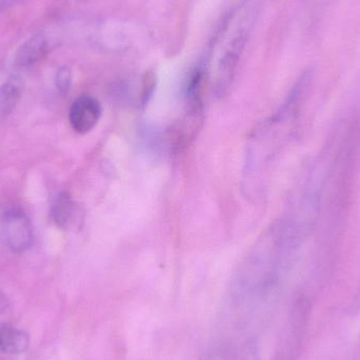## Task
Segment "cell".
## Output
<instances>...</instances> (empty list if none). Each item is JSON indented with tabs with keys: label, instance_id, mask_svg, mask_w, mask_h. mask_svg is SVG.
I'll return each mask as SVG.
<instances>
[{
	"label": "cell",
	"instance_id": "cell-1",
	"mask_svg": "<svg viewBox=\"0 0 360 360\" xmlns=\"http://www.w3.org/2000/svg\"><path fill=\"white\" fill-rule=\"evenodd\" d=\"M249 36V25L247 27V23H241L220 53L213 82L214 93L218 98L226 96L234 82L239 61L247 46Z\"/></svg>",
	"mask_w": 360,
	"mask_h": 360
},
{
	"label": "cell",
	"instance_id": "cell-7",
	"mask_svg": "<svg viewBox=\"0 0 360 360\" xmlns=\"http://www.w3.org/2000/svg\"><path fill=\"white\" fill-rule=\"evenodd\" d=\"M30 338L25 331L0 328V351L6 354H21L29 348Z\"/></svg>",
	"mask_w": 360,
	"mask_h": 360
},
{
	"label": "cell",
	"instance_id": "cell-4",
	"mask_svg": "<svg viewBox=\"0 0 360 360\" xmlns=\"http://www.w3.org/2000/svg\"><path fill=\"white\" fill-rule=\"evenodd\" d=\"M51 218L61 230L70 231L82 224V213L71 195L67 192L57 195L51 207Z\"/></svg>",
	"mask_w": 360,
	"mask_h": 360
},
{
	"label": "cell",
	"instance_id": "cell-11",
	"mask_svg": "<svg viewBox=\"0 0 360 360\" xmlns=\"http://www.w3.org/2000/svg\"><path fill=\"white\" fill-rule=\"evenodd\" d=\"M17 1H18V0H0V10L8 8V6H12V4H14L15 2Z\"/></svg>",
	"mask_w": 360,
	"mask_h": 360
},
{
	"label": "cell",
	"instance_id": "cell-2",
	"mask_svg": "<svg viewBox=\"0 0 360 360\" xmlns=\"http://www.w3.org/2000/svg\"><path fill=\"white\" fill-rule=\"evenodd\" d=\"M1 233L8 249L23 253L31 248L34 230L29 216L20 209H10L1 217Z\"/></svg>",
	"mask_w": 360,
	"mask_h": 360
},
{
	"label": "cell",
	"instance_id": "cell-9",
	"mask_svg": "<svg viewBox=\"0 0 360 360\" xmlns=\"http://www.w3.org/2000/svg\"><path fill=\"white\" fill-rule=\"evenodd\" d=\"M154 88H155V78L153 75L146 76L145 82H143V103H146L149 101L150 97L153 94Z\"/></svg>",
	"mask_w": 360,
	"mask_h": 360
},
{
	"label": "cell",
	"instance_id": "cell-3",
	"mask_svg": "<svg viewBox=\"0 0 360 360\" xmlns=\"http://www.w3.org/2000/svg\"><path fill=\"white\" fill-rule=\"evenodd\" d=\"M103 109L101 103L91 95H80L70 108L69 120L78 134L91 132L98 124Z\"/></svg>",
	"mask_w": 360,
	"mask_h": 360
},
{
	"label": "cell",
	"instance_id": "cell-8",
	"mask_svg": "<svg viewBox=\"0 0 360 360\" xmlns=\"http://www.w3.org/2000/svg\"><path fill=\"white\" fill-rule=\"evenodd\" d=\"M72 82H73V76H72V71L67 65H63L57 70L55 74V86L57 90L61 94H68L69 91L71 90Z\"/></svg>",
	"mask_w": 360,
	"mask_h": 360
},
{
	"label": "cell",
	"instance_id": "cell-10",
	"mask_svg": "<svg viewBox=\"0 0 360 360\" xmlns=\"http://www.w3.org/2000/svg\"><path fill=\"white\" fill-rule=\"evenodd\" d=\"M8 306H10V302H8V297L0 289V314L6 313L8 311Z\"/></svg>",
	"mask_w": 360,
	"mask_h": 360
},
{
	"label": "cell",
	"instance_id": "cell-6",
	"mask_svg": "<svg viewBox=\"0 0 360 360\" xmlns=\"http://www.w3.org/2000/svg\"><path fill=\"white\" fill-rule=\"evenodd\" d=\"M23 80L20 76L12 75L0 86V120L10 115L20 101Z\"/></svg>",
	"mask_w": 360,
	"mask_h": 360
},
{
	"label": "cell",
	"instance_id": "cell-5",
	"mask_svg": "<svg viewBox=\"0 0 360 360\" xmlns=\"http://www.w3.org/2000/svg\"><path fill=\"white\" fill-rule=\"evenodd\" d=\"M50 48L48 36L36 33L19 46L15 54V65L19 69H29L39 63L48 54Z\"/></svg>",
	"mask_w": 360,
	"mask_h": 360
}]
</instances>
